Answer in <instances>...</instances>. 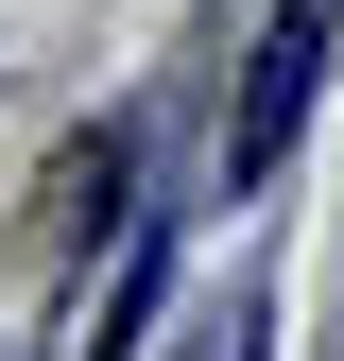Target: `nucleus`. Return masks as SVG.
I'll return each instance as SVG.
<instances>
[{"instance_id": "nucleus-1", "label": "nucleus", "mask_w": 344, "mask_h": 361, "mask_svg": "<svg viewBox=\"0 0 344 361\" xmlns=\"http://www.w3.org/2000/svg\"><path fill=\"white\" fill-rule=\"evenodd\" d=\"M327 86V0H276L258 18V69H241V104H224V172H276V138H293V104Z\"/></svg>"}]
</instances>
